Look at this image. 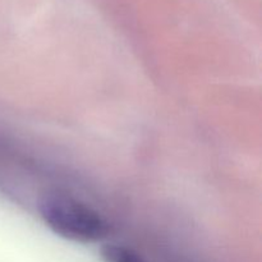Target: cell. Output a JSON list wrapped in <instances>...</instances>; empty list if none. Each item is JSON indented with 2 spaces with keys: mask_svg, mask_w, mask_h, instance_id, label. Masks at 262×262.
I'll list each match as a JSON object with an SVG mask.
<instances>
[{
  "mask_svg": "<svg viewBox=\"0 0 262 262\" xmlns=\"http://www.w3.org/2000/svg\"><path fill=\"white\" fill-rule=\"evenodd\" d=\"M43 224L55 235L78 243L104 241L112 233L109 222L89 205L64 194H49L38 202Z\"/></svg>",
  "mask_w": 262,
  "mask_h": 262,
  "instance_id": "obj_1",
  "label": "cell"
},
{
  "mask_svg": "<svg viewBox=\"0 0 262 262\" xmlns=\"http://www.w3.org/2000/svg\"><path fill=\"white\" fill-rule=\"evenodd\" d=\"M101 257L104 262H147L135 250L123 245H105L101 248Z\"/></svg>",
  "mask_w": 262,
  "mask_h": 262,
  "instance_id": "obj_2",
  "label": "cell"
}]
</instances>
